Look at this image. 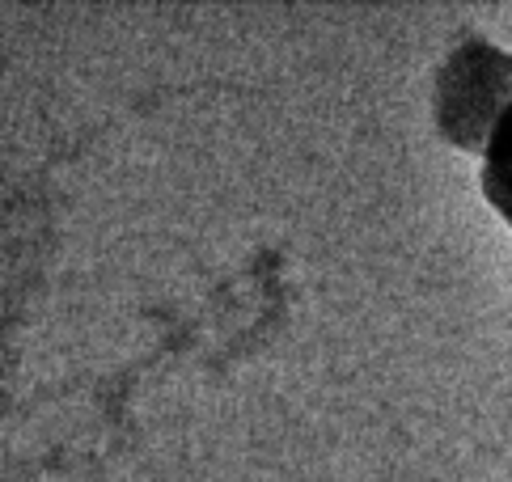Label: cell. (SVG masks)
<instances>
[{
  "label": "cell",
  "mask_w": 512,
  "mask_h": 482,
  "mask_svg": "<svg viewBox=\"0 0 512 482\" xmlns=\"http://www.w3.org/2000/svg\"><path fill=\"white\" fill-rule=\"evenodd\" d=\"M483 191L512 225V98L500 106L483 144Z\"/></svg>",
  "instance_id": "obj_1"
}]
</instances>
